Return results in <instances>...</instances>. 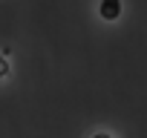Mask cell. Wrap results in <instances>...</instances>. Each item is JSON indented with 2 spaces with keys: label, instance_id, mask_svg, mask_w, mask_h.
Returning <instances> with one entry per match:
<instances>
[{
  "label": "cell",
  "instance_id": "obj_2",
  "mask_svg": "<svg viewBox=\"0 0 147 138\" xmlns=\"http://www.w3.org/2000/svg\"><path fill=\"white\" fill-rule=\"evenodd\" d=\"M9 75V63H6V58H0V78H6Z\"/></svg>",
  "mask_w": 147,
  "mask_h": 138
},
{
  "label": "cell",
  "instance_id": "obj_3",
  "mask_svg": "<svg viewBox=\"0 0 147 138\" xmlns=\"http://www.w3.org/2000/svg\"><path fill=\"white\" fill-rule=\"evenodd\" d=\"M95 138H113V135H104V132H101V135H95Z\"/></svg>",
  "mask_w": 147,
  "mask_h": 138
},
{
  "label": "cell",
  "instance_id": "obj_1",
  "mask_svg": "<svg viewBox=\"0 0 147 138\" xmlns=\"http://www.w3.org/2000/svg\"><path fill=\"white\" fill-rule=\"evenodd\" d=\"M101 17L104 20H118V15H121V0H101Z\"/></svg>",
  "mask_w": 147,
  "mask_h": 138
}]
</instances>
